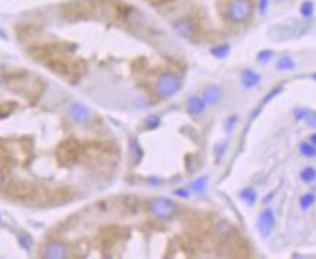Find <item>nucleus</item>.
Here are the masks:
<instances>
[{"instance_id":"1","label":"nucleus","mask_w":316,"mask_h":259,"mask_svg":"<svg viewBox=\"0 0 316 259\" xmlns=\"http://www.w3.org/2000/svg\"><path fill=\"white\" fill-rule=\"evenodd\" d=\"M255 13L254 0H230L225 10V18L230 24H245Z\"/></svg>"},{"instance_id":"10","label":"nucleus","mask_w":316,"mask_h":259,"mask_svg":"<svg viewBox=\"0 0 316 259\" xmlns=\"http://www.w3.org/2000/svg\"><path fill=\"white\" fill-rule=\"evenodd\" d=\"M67 257V248L61 242H54L50 243L44 252V258L47 259H63Z\"/></svg>"},{"instance_id":"11","label":"nucleus","mask_w":316,"mask_h":259,"mask_svg":"<svg viewBox=\"0 0 316 259\" xmlns=\"http://www.w3.org/2000/svg\"><path fill=\"white\" fill-rule=\"evenodd\" d=\"M76 149H75V143L73 141H66L61 144L60 150H58V159L63 162V163H69V162H73L76 159Z\"/></svg>"},{"instance_id":"32","label":"nucleus","mask_w":316,"mask_h":259,"mask_svg":"<svg viewBox=\"0 0 316 259\" xmlns=\"http://www.w3.org/2000/svg\"><path fill=\"white\" fill-rule=\"evenodd\" d=\"M4 185H6V175H4V172L0 169V188L4 186Z\"/></svg>"},{"instance_id":"9","label":"nucleus","mask_w":316,"mask_h":259,"mask_svg":"<svg viewBox=\"0 0 316 259\" xmlns=\"http://www.w3.org/2000/svg\"><path fill=\"white\" fill-rule=\"evenodd\" d=\"M240 83L245 89H254L261 83V75L252 69H245L240 73Z\"/></svg>"},{"instance_id":"14","label":"nucleus","mask_w":316,"mask_h":259,"mask_svg":"<svg viewBox=\"0 0 316 259\" xmlns=\"http://www.w3.org/2000/svg\"><path fill=\"white\" fill-rule=\"evenodd\" d=\"M275 67H277L278 72H290V70H293L296 67V63H294V60L290 55H284V57H281L277 61Z\"/></svg>"},{"instance_id":"20","label":"nucleus","mask_w":316,"mask_h":259,"mask_svg":"<svg viewBox=\"0 0 316 259\" xmlns=\"http://www.w3.org/2000/svg\"><path fill=\"white\" fill-rule=\"evenodd\" d=\"M300 15L303 16V18H312V15H314V12H315V4H314V1H311V0H305L302 4H300Z\"/></svg>"},{"instance_id":"6","label":"nucleus","mask_w":316,"mask_h":259,"mask_svg":"<svg viewBox=\"0 0 316 259\" xmlns=\"http://www.w3.org/2000/svg\"><path fill=\"white\" fill-rule=\"evenodd\" d=\"M67 114H69L70 120L75 121L76 124H86L90 120L89 108L86 105L80 104V102H73V104L69 105Z\"/></svg>"},{"instance_id":"2","label":"nucleus","mask_w":316,"mask_h":259,"mask_svg":"<svg viewBox=\"0 0 316 259\" xmlns=\"http://www.w3.org/2000/svg\"><path fill=\"white\" fill-rule=\"evenodd\" d=\"M182 87V82L175 73L172 72H163L162 75H159L155 83V89L158 92V95L163 99H169L172 96H175Z\"/></svg>"},{"instance_id":"27","label":"nucleus","mask_w":316,"mask_h":259,"mask_svg":"<svg viewBox=\"0 0 316 259\" xmlns=\"http://www.w3.org/2000/svg\"><path fill=\"white\" fill-rule=\"evenodd\" d=\"M237 120H239L237 115H230V117H227V118L225 120V129H226L227 132H230V131L233 130V127L237 124Z\"/></svg>"},{"instance_id":"16","label":"nucleus","mask_w":316,"mask_h":259,"mask_svg":"<svg viewBox=\"0 0 316 259\" xmlns=\"http://www.w3.org/2000/svg\"><path fill=\"white\" fill-rule=\"evenodd\" d=\"M230 52V45L229 44H220V45H214L210 50V54L213 57L219 58V60H223L229 55Z\"/></svg>"},{"instance_id":"31","label":"nucleus","mask_w":316,"mask_h":259,"mask_svg":"<svg viewBox=\"0 0 316 259\" xmlns=\"http://www.w3.org/2000/svg\"><path fill=\"white\" fill-rule=\"evenodd\" d=\"M174 194H175L177 197H180V198H189V195H191V188H189V189H188V188H180V189L174 191Z\"/></svg>"},{"instance_id":"8","label":"nucleus","mask_w":316,"mask_h":259,"mask_svg":"<svg viewBox=\"0 0 316 259\" xmlns=\"http://www.w3.org/2000/svg\"><path fill=\"white\" fill-rule=\"evenodd\" d=\"M201 98L204 99V102L207 106H214L217 105L222 98H223V89L219 85H209L207 87H204Z\"/></svg>"},{"instance_id":"29","label":"nucleus","mask_w":316,"mask_h":259,"mask_svg":"<svg viewBox=\"0 0 316 259\" xmlns=\"http://www.w3.org/2000/svg\"><path fill=\"white\" fill-rule=\"evenodd\" d=\"M270 1H271V0H260V1H258V12H260L261 16H265V15H267Z\"/></svg>"},{"instance_id":"36","label":"nucleus","mask_w":316,"mask_h":259,"mask_svg":"<svg viewBox=\"0 0 316 259\" xmlns=\"http://www.w3.org/2000/svg\"><path fill=\"white\" fill-rule=\"evenodd\" d=\"M0 224H1V216H0Z\"/></svg>"},{"instance_id":"7","label":"nucleus","mask_w":316,"mask_h":259,"mask_svg":"<svg viewBox=\"0 0 316 259\" xmlns=\"http://www.w3.org/2000/svg\"><path fill=\"white\" fill-rule=\"evenodd\" d=\"M207 105L204 102V99L198 95H191L186 99V112L192 117V118H198L200 115L204 114Z\"/></svg>"},{"instance_id":"13","label":"nucleus","mask_w":316,"mask_h":259,"mask_svg":"<svg viewBox=\"0 0 316 259\" xmlns=\"http://www.w3.org/2000/svg\"><path fill=\"white\" fill-rule=\"evenodd\" d=\"M207 186H209V176L207 175H203L200 178H197L195 181L191 183V191H194L195 194L201 195L207 191Z\"/></svg>"},{"instance_id":"30","label":"nucleus","mask_w":316,"mask_h":259,"mask_svg":"<svg viewBox=\"0 0 316 259\" xmlns=\"http://www.w3.org/2000/svg\"><path fill=\"white\" fill-rule=\"evenodd\" d=\"M306 126L311 127V129H316V112H309V115L306 117L305 120Z\"/></svg>"},{"instance_id":"5","label":"nucleus","mask_w":316,"mask_h":259,"mask_svg":"<svg viewBox=\"0 0 316 259\" xmlns=\"http://www.w3.org/2000/svg\"><path fill=\"white\" fill-rule=\"evenodd\" d=\"M172 28H174V31H175L180 37L188 38V40L192 38V37H195L197 32H198V26H197V24H195L192 19H189V18H181V19L175 21Z\"/></svg>"},{"instance_id":"19","label":"nucleus","mask_w":316,"mask_h":259,"mask_svg":"<svg viewBox=\"0 0 316 259\" xmlns=\"http://www.w3.org/2000/svg\"><path fill=\"white\" fill-rule=\"evenodd\" d=\"M300 179L305 183H314L316 181V169L314 166H306L300 171Z\"/></svg>"},{"instance_id":"28","label":"nucleus","mask_w":316,"mask_h":259,"mask_svg":"<svg viewBox=\"0 0 316 259\" xmlns=\"http://www.w3.org/2000/svg\"><path fill=\"white\" fill-rule=\"evenodd\" d=\"M281 92H283V87H281V86H277V87H274V89H272L271 92H268V95L264 98V104L270 102L271 99H274V98H275L277 95H280Z\"/></svg>"},{"instance_id":"25","label":"nucleus","mask_w":316,"mask_h":259,"mask_svg":"<svg viewBox=\"0 0 316 259\" xmlns=\"http://www.w3.org/2000/svg\"><path fill=\"white\" fill-rule=\"evenodd\" d=\"M309 109H306V108H296L294 109V118L297 120V121H305L306 120V117L309 115Z\"/></svg>"},{"instance_id":"24","label":"nucleus","mask_w":316,"mask_h":259,"mask_svg":"<svg viewBox=\"0 0 316 259\" xmlns=\"http://www.w3.org/2000/svg\"><path fill=\"white\" fill-rule=\"evenodd\" d=\"M146 124V129L147 130H156L160 126V118L158 115H149L144 121Z\"/></svg>"},{"instance_id":"21","label":"nucleus","mask_w":316,"mask_h":259,"mask_svg":"<svg viewBox=\"0 0 316 259\" xmlns=\"http://www.w3.org/2000/svg\"><path fill=\"white\" fill-rule=\"evenodd\" d=\"M217 233L220 234V236L229 237V236H232V234L235 233V229L227 221H220V224L217 227Z\"/></svg>"},{"instance_id":"34","label":"nucleus","mask_w":316,"mask_h":259,"mask_svg":"<svg viewBox=\"0 0 316 259\" xmlns=\"http://www.w3.org/2000/svg\"><path fill=\"white\" fill-rule=\"evenodd\" d=\"M274 3H281V1H286V0H272Z\"/></svg>"},{"instance_id":"15","label":"nucleus","mask_w":316,"mask_h":259,"mask_svg":"<svg viewBox=\"0 0 316 259\" xmlns=\"http://www.w3.org/2000/svg\"><path fill=\"white\" fill-rule=\"evenodd\" d=\"M130 152H132L134 165H138V162L143 159V147L140 146V143L135 138L130 140Z\"/></svg>"},{"instance_id":"18","label":"nucleus","mask_w":316,"mask_h":259,"mask_svg":"<svg viewBox=\"0 0 316 259\" xmlns=\"http://www.w3.org/2000/svg\"><path fill=\"white\" fill-rule=\"evenodd\" d=\"M315 201H316L315 194H314V192H306V194H303V195L300 197V200H299V206H300V208H302L303 211H308L309 208L315 204Z\"/></svg>"},{"instance_id":"33","label":"nucleus","mask_w":316,"mask_h":259,"mask_svg":"<svg viewBox=\"0 0 316 259\" xmlns=\"http://www.w3.org/2000/svg\"><path fill=\"white\" fill-rule=\"evenodd\" d=\"M309 141H311L312 144H315V146H316V132H314V134H311V137H309Z\"/></svg>"},{"instance_id":"3","label":"nucleus","mask_w":316,"mask_h":259,"mask_svg":"<svg viewBox=\"0 0 316 259\" xmlns=\"http://www.w3.org/2000/svg\"><path fill=\"white\" fill-rule=\"evenodd\" d=\"M149 211L153 217H156L159 220H171L172 216L177 211V204L174 200L166 198V197H158L155 200L150 201Z\"/></svg>"},{"instance_id":"35","label":"nucleus","mask_w":316,"mask_h":259,"mask_svg":"<svg viewBox=\"0 0 316 259\" xmlns=\"http://www.w3.org/2000/svg\"><path fill=\"white\" fill-rule=\"evenodd\" d=\"M312 79H314V80L316 82V73H314V75H312Z\"/></svg>"},{"instance_id":"26","label":"nucleus","mask_w":316,"mask_h":259,"mask_svg":"<svg viewBox=\"0 0 316 259\" xmlns=\"http://www.w3.org/2000/svg\"><path fill=\"white\" fill-rule=\"evenodd\" d=\"M226 147H227L226 143H219V144H216V147H214V156H216V160H217V162L225 156V153H226Z\"/></svg>"},{"instance_id":"4","label":"nucleus","mask_w":316,"mask_h":259,"mask_svg":"<svg viewBox=\"0 0 316 259\" xmlns=\"http://www.w3.org/2000/svg\"><path fill=\"white\" fill-rule=\"evenodd\" d=\"M275 227V214L272 208H264L257 220V229L263 237H268Z\"/></svg>"},{"instance_id":"23","label":"nucleus","mask_w":316,"mask_h":259,"mask_svg":"<svg viewBox=\"0 0 316 259\" xmlns=\"http://www.w3.org/2000/svg\"><path fill=\"white\" fill-rule=\"evenodd\" d=\"M274 57V52L271 51V50H263V51L258 52V55H257V61L258 63H261V64H267V63H270L271 61V58Z\"/></svg>"},{"instance_id":"22","label":"nucleus","mask_w":316,"mask_h":259,"mask_svg":"<svg viewBox=\"0 0 316 259\" xmlns=\"http://www.w3.org/2000/svg\"><path fill=\"white\" fill-rule=\"evenodd\" d=\"M18 240H19V245H21L25 251H31L34 240H32V237H31L29 234L25 233V232H21L19 236H18Z\"/></svg>"},{"instance_id":"12","label":"nucleus","mask_w":316,"mask_h":259,"mask_svg":"<svg viewBox=\"0 0 316 259\" xmlns=\"http://www.w3.org/2000/svg\"><path fill=\"white\" fill-rule=\"evenodd\" d=\"M239 197L243 203H246L248 206H255V203L258 201V195L257 191L252 186H246L239 192Z\"/></svg>"},{"instance_id":"17","label":"nucleus","mask_w":316,"mask_h":259,"mask_svg":"<svg viewBox=\"0 0 316 259\" xmlns=\"http://www.w3.org/2000/svg\"><path fill=\"white\" fill-rule=\"evenodd\" d=\"M299 152L302 153V156H305V157L314 159V157H316V146L312 144L311 141H302L299 144Z\"/></svg>"}]
</instances>
